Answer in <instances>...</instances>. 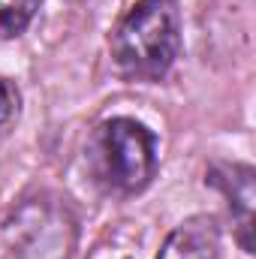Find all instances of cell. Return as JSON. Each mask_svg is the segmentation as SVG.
<instances>
[{
    "instance_id": "1",
    "label": "cell",
    "mask_w": 256,
    "mask_h": 259,
    "mask_svg": "<svg viewBox=\"0 0 256 259\" xmlns=\"http://www.w3.org/2000/svg\"><path fill=\"white\" fill-rule=\"evenodd\" d=\"M181 55V12L175 0H136L112 30V58L130 78L157 81Z\"/></svg>"
},
{
    "instance_id": "2",
    "label": "cell",
    "mask_w": 256,
    "mask_h": 259,
    "mask_svg": "<svg viewBox=\"0 0 256 259\" xmlns=\"http://www.w3.org/2000/svg\"><path fill=\"white\" fill-rule=\"evenodd\" d=\"M94 178L115 193H142L157 175V139L133 118H109L88 145Z\"/></svg>"
},
{
    "instance_id": "3",
    "label": "cell",
    "mask_w": 256,
    "mask_h": 259,
    "mask_svg": "<svg viewBox=\"0 0 256 259\" xmlns=\"http://www.w3.org/2000/svg\"><path fill=\"white\" fill-rule=\"evenodd\" d=\"M253 166L247 163H217L208 172V184H214L220 193L229 199L238 244L244 253H253Z\"/></svg>"
},
{
    "instance_id": "4",
    "label": "cell",
    "mask_w": 256,
    "mask_h": 259,
    "mask_svg": "<svg viewBox=\"0 0 256 259\" xmlns=\"http://www.w3.org/2000/svg\"><path fill=\"white\" fill-rule=\"evenodd\" d=\"M157 259H220V226L211 214H193L178 223Z\"/></svg>"
},
{
    "instance_id": "5",
    "label": "cell",
    "mask_w": 256,
    "mask_h": 259,
    "mask_svg": "<svg viewBox=\"0 0 256 259\" xmlns=\"http://www.w3.org/2000/svg\"><path fill=\"white\" fill-rule=\"evenodd\" d=\"M42 0H0V39H12L30 27Z\"/></svg>"
},
{
    "instance_id": "6",
    "label": "cell",
    "mask_w": 256,
    "mask_h": 259,
    "mask_svg": "<svg viewBox=\"0 0 256 259\" xmlns=\"http://www.w3.org/2000/svg\"><path fill=\"white\" fill-rule=\"evenodd\" d=\"M15 115H18V91L6 78H0V130L12 124Z\"/></svg>"
}]
</instances>
